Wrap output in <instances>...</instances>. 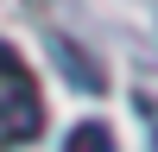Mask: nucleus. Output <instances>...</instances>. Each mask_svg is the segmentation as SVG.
<instances>
[{"mask_svg":"<svg viewBox=\"0 0 158 152\" xmlns=\"http://www.w3.org/2000/svg\"><path fill=\"white\" fill-rule=\"evenodd\" d=\"M38 120H44V108H38L32 76H25L19 57H6V63H0V133H6V139H32Z\"/></svg>","mask_w":158,"mask_h":152,"instance_id":"obj_1","label":"nucleus"},{"mask_svg":"<svg viewBox=\"0 0 158 152\" xmlns=\"http://www.w3.org/2000/svg\"><path fill=\"white\" fill-rule=\"evenodd\" d=\"M63 152H114L108 120H76L70 133H63Z\"/></svg>","mask_w":158,"mask_h":152,"instance_id":"obj_2","label":"nucleus"}]
</instances>
